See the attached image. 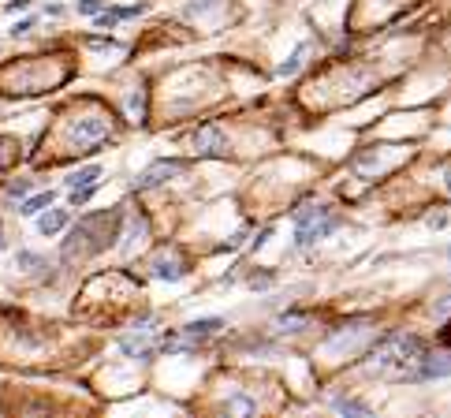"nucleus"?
Masks as SVG:
<instances>
[{"instance_id":"1","label":"nucleus","mask_w":451,"mask_h":418,"mask_svg":"<svg viewBox=\"0 0 451 418\" xmlns=\"http://www.w3.org/2000/svg\"><path fill=\"white\" fill-rule=\"evenodd\" d=\"M426 355V344L418 336H388L384 344H377L369 351V370H377L384 377H407L418 381V362Z\"/></svg>"},{"instance_id":"2","label":"nucleus","mask_w":451,"mask_h":418,"mask_svg":"<svg viewBox=\"0 0 451 418\" xmlns=\"http://www.w3.org/2000/svg\"><path fill=\"white\" fill-rule=\"evenodd\" d=\"M336 228V217L325 213V209H310V213H299V246H310L313 239H325L328 232Z\"/></svg>"},{"instance_id":"3","label":"nucleus","mask_w":451,"mask_h":418,"mask_svg":"<svg viewBox=\"0 0 451 418\" xmlns=\"http://www.w3.org/2000/svg\"><path fill=\"white\" fill-rule=\"evenodd\" d=\"M447 374H451V355H421L418 381H426V377H447Z\"/></svg>"},{"instance_id":"4","label":"nucleus","mask_w":451,"mask_h":418,"mask_svg":"<svg viewBox=\"0 0 451 418\" xmlns=\"http://www.w3.org/2000/svg\"><path fill=\"white\" fill-rule=\"evenodd\" d=\"M176 172H179V165H176V161H172V165L164 161V165H153L138 183H142V187H153V183H161V176H176Z\"/></svg>"},{"instance_id":"5","label":"nucleus","mask_w":451,"mask_h":418,"mask_svg":"<svg viewBox=\"0 0 451 418\" xmlns=\"http://www.w3.org/2000/svg\"><path fill=\"white\" fill-rule=\"evenodd\" d=\"M217 329H224L220 318H202V321H191L187 325V336H209V333H217Z\"/></svg>"},{"instance_id":"6","label":"nucleus","mask_w":451,"mask_h":418,"mask_svg":"<svg viewBox=\"0 0 451 418\" xmlns=\"http://www.w3.org/2000/svg\"><path fill=\"white\" fill-rule=\"evenodd\" d=\"M52 202V191H45V194H34V198L30 202H23V209H19V213L23 217H34V213H42V209Z\"/></svg>"},{"instance_id":"7","label":"nucleus","mask_w":451,"mask_h":418,"mask_svg":"<svg viewBox=\"0 0 451 418\" xmlns=\"http://www.w3.org/2000/svg\"><path fill=\"white\" fill-rule=\"evenodd\" d=\"M97 176H101V168L90 165V168H83V172H75L68 183H71V191H75V187H90V183H97Z\"/></svg>"},{"instance_id":"8","label":"nucleus","mask_w":451,"mask_h":418,"mask_svg":"<svg viewBox=\"0 0 451 418\" xmlns=\"http://www.w3.org/2000/svg\"><path fill=\"white\" fill-rule=\"evenodd\" d=\"M64 225H68V213H64V209H56V213H49V217H42V232H45V235H52V232H60Z\"/></svg>"},{"instance_id":"9","label":"nucleus","mask_w":451,"mask_h":418,"mask_svg":"<svg viewBox=\"0 0 451 418\" xmlns=\"http://www.w3.org/2000/svg\"><path fill=\"white\" fill-rule=\"evenodd\" d=\"M336 407L347 411V414H369V407H366V403H358V400H336Z\"/></svg>"},{"instance_id":"10","label":"nucleus","mask_w":451,"mask_h":418,"mask_svg":"<svg viewBox=\"0 0 451 418\" xmlns=\"http://www.w3.org/2000/svg\"><path fill=\"white\" fill-rule=\"evenodd\" d=\"M194 146H213V153H220V138H217V131H202V135L194 138Z\"/></svg>"},{"instance_id":"11","label":"nucleus","mask_w":451,"mask_h":418,"mask_svg":"<svg viewBox=\"0 0 451 418\" xmlns=\"http://www.w3.org/2000/svg\"><path fill=\"white\" fill-rule=\"evenodd\" d=\"M78 11L83 16H101V0H78Z\"/></svg>"},{"instance_id":"12","label":"nucleus","mask_w":451,"mask_h":418,"mask_svg":"<svg viewBox=\"0 0 451 418\" xmlns=\"http://www.w3.org/2000/svg\"><path fill=\"white\" fill-rule=\"evenodd\" d=\"M228 407H231V411H243V414H246V411H254V403L239 396V400H231V403H228Z\"/></svg>"},{"instance_id":"13","label":"nucleus","mask_w":451,"mask_h":418,"mask_svg":"<svg viewBox=\"0 0 451 418\" xmlns=\"http://www.w3.org/2000/svg\"><path fill=\"white\" fill-rule=\"evenodd\" d=\"M26 191H30L26 183H11V187H8V194H11V198H16V194H26Z\"/></svg>"},{"instance_id":"14","label":"nucleus","mask_w":451,"mask_h":418,"mask_svg":"<svg viewBox=\"0 0 451 418\" xmlns=\"http://www.w3.org/2000/svg\"><path fill=\"white\" fill-rule=\"evenodd\" d=\"M30 8V0H16V4H8V11H26Z\"/></svg>"},{"instance_id":"15","label":"nucleus","mask_w":451,"mask_h":418,"mask_svg":"<svg viewBox=\"0 0 451 418\" xmlns=\"http://www.w3.org/2000/svg\"><path fill=\"white\" fill-rule=\"evenodd\" d=\"M447 191H451V168H447Z\"/></svg>"}]
</instances>
